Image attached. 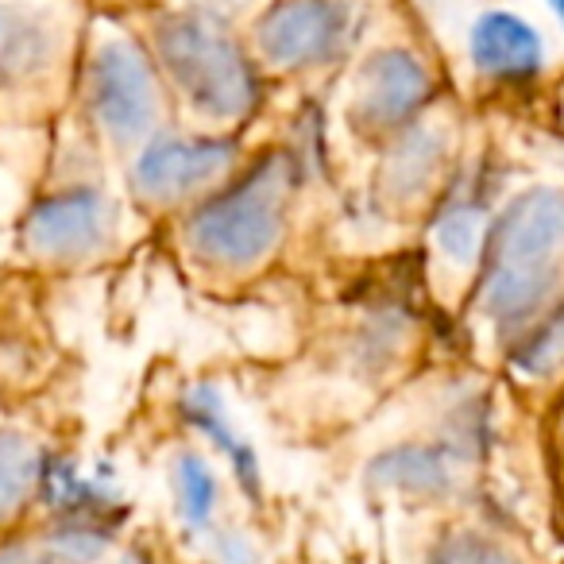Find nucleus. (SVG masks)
Returning <instances> with one entry per match:
<instances>
[{
    "label": "nucleus",
    "instance_id": "1",
    "mask_svg": "<svg viewBox=\"0 0 564 564\" xmlns=\"http://www.w3.org/2000/svg\"><path fill=\"white\" fill-rule=\"evenodd\" d=\"M564 194L530 186L491 220L479 279V310L502 333L538 322L561 286Z\"/></svg>",
    "mask_w": 564,
    "mask_h": 564
},
{
    "label": "nucleus",
    "instance_id": "2",
    "mask_svg": "<svg viewBox=\"0 0 564 564\" xmlns=\"http://www.w3.org/2000/svg\"><path fill=\"white\" fill-rule=\"evenodd\" d=\"M294 194L291 155H263L240 178L217 186L186 217V248L205 267L240 274L259 267L282 240L286 209Z\"/></svg>",
    "mask_w": 564,
    "mask_h": 564
},
{
    "label": "nucleus",
    "instance_id": "3",
    "mask_svg": "<svg viewBox=\"0 0 564 564\" xmlns=\"http://www.w3.org/2000/svg\"><path fill=\"white\" fill-rule=\"evenodd\" d=\"M155 66L202 120L240 124L259 105V74L217 17L174 12L151 32Z\"/></svg>",
    "mask_w": 564,
    "mask_h": 564
},
{
    "label": "nucleus",
    "instance_id": "4",
    "mask_svg": "<svg viewBox=\"0 0 564 564\" xmlns=\"http://www.w3.org/2000/svg\"><path fill=\"white\" fill-rule=\"evenodd\" d=\"M86 105L94 124L117 148L148 143L163 117L155 58H148V51L128 35L97 43L86 66Z\"/></svg>",
    "mask_w": 564,
    "mask_h": 564
},
{
    "label": "nucleus",
    "instance_id": "5",
    "mask_svg": "<svg viewBox=\"0 0 564 564\" xmlns=\"http://www.w3.org/2000/svg\"><path fill=\"white\" fill-rule=\"evenodd\" d=\"M356 40L352 0H271L256 20V51L274 70H317Z\"/></svg>",
    "mask_w": 564,
    "mask_h": 564
},
{
    "label": "nucleus",
    "instance_id": "6",
    "mask_svg": "<svg viewBox=\"0 0 564 564\" xmlns=\"http://www.w3.org/2000/svg\"><path fill=\"white\" fill-rule=\"evenodd\" d=\"M240 159L228 135H151L132 159V194L143 205H174L189 194L225 186Z\"/></svg>",
    "mask_w": 564,
    "mask_h": 564
},
{
    "label": "nucleus",
    "instance_id": "7",
    "mask_svg": "<svg viewBox=\"0 0 564 564\" xmlns=\"http://www.w3.org/2000/svg\"><path fill=\"white\" fill-rule=\"evenodd\" d=\"M117 205L89 182H74L40 197L24 220V248L47 263H86L109 248Z\"/></svg>",
    "mask_w": 564,
    "mask_h": 564
},
{
    "label": "nucleus",
    "instance_id": "8",
    "mask_svg": "<svg viewBox=\"0 0 564 564\" xmlns=\"http://www.w3.org/2000/svg\"><path fill=\"white\" fill-rule=\"evenodd\" d=\"M433 97V74L414 51L387 47L360 66L348 120L364 135H402L417 124Z\"/></svg>",
    "mask_w": 564,
    "mask_h": 564
},
{
    "label": "nucleus",
    "instance_id": "9",
    "mask_svg": "<svg viewBox=\"0 0 564 564\" xmlns=\"http://www.w3.org/2000/svg\"><path fill=\"white\" fill-rule=\"evenodd\" d=\"M40 499L47 502V510L55 514L58 525L105 533V538H109L112 525L128 510L124 487L112 479L109 468H82L78 460H66V456H47Z\"/></svg>",
    "mask_w": 564,
    "mask_h": 564
},
{
    "label": "nucleus",
    "instance_id": "10",
    "mask_svg": "<svg viewBox=\"0 0 564 564\" xmlns=\"http://www.w3.org/2000/svg\"><path fill=\"white\" fill-rule=\"evenodd\" d=\"M460 464L464 453L448 441H441V445L410 441V445L379 453L368 468V479L379 491L402 495V499H445L456 491Z\"/></svg>",
    "mask_w": 564,
    "mask_h": 564
},
{
    "label": "nucleus",
    "instance_id": "11",
    "mask_svg": "<svg viewBox=\"0 0 564 564\" xmlns=\"http://www.w3.org/2000/svg\"><path fill=\"white\" fill-rule=\"evenodd\" d=\"M468 55L471 66L479 74L495 82H522L533 78L545 63V43L533 32V24H525L514 12H484L471 24L468 35Z\"/></svg>",
    "mask_w": 564,
    "mask_h": 564
},
{
    "label": "nucleus",
    "instance_id": "12",
    "mask_svg": "<svg viewBox=\"0 0 564 564\" xmlns=\"http://www.w3.org/2000/svg\"><path fill=\"white\" fill-rule=\"evenodd\" d=\"M182 417L202 433L205 441L213 445V453L232 468L236 484L243 487L248 495H259L263 487V471H259V456L251 448V441L236 430L232 410H228L225 394L217 391L213 383H194L182 391Z\"/></svg>",
    "mask_w": 564,
    "mask_h": 564
},
{
    "label": "nucleus",
    "instance_id": "13",
    "mask_svg": "<svg viewBox=\"0 0 564 564\" xmlns=\"http://www.w3.org/2000/svg\"><path fill=\"white\" fill-rule=\"evenodd\" d=\"M487 236H491V213H487L484 182H460L433 220V243L453 267H471L484 259Z\"/></svg>",
    "mask_w": 564,
    "mask_h": 564
},
{
    "label": "nucleus",
    "instance_id": "14",
    "mask_svg": "<svg viewBox=\"0 0 564 564\" xmlns=\"http://www.w3.org/2000/svg\"><path fill=\"white\" fill-rule=\"evenodd\" d=\"M55 35L43 17L24 4L0 0V89H17L32 82L51 63Z\"/></svg>",
    "mask_w": 564,
    "mask_h": 564
},
{
    "label": "nucleus",
    "instance_id": "15",
    "mask_svg": "<svg viewBox=\"0 0 564 564\" xmlns=\"http://www.w3.org/2000/svg\"><path fill=\"white\" fill-rule=\"evenodd\" d=\"M445 163V140H441L437 128H406L402 135H394L391 159H387L383 186L394 202H410V197H422L433 186V178L441 174Z\"/></svg>",
    "mask_w": 564,
    "mask_h": 564
},
{
    "label": "nucleus",
    "instance_id": "16",
    "mask_svg": "<svg viewBox=\"0 0 564 564\" xmlns=\"http://www.w3.org/2000/svg\"><path fill=\"white\" fill-rule=\"evenodd\" d=\"M43 464H47V453L28 433L0 430V525L20 518L32 495H40Z\"/></svg>",
    "mask_w": 564,
    "mask_h": 564
},
{
    "label": "nucleus",
    "instance_id": "17",
    "mask_svg": "<svg viewBox=\"0 0 564 564\" xmlns=\"http://www.w3.org/2000/svg\"><path fill=\"white\" fill-rule=\"evenodd\" d=\"M171 495H174V514L189 533L213 530V514H217V471L209 468L202 453H178L171 464Z\"/></svg>",
    "mask_w": 564,
    "mask_h": 564
},
{
    "label": "nucleus",
    "instance_id": "18",
    "mask_svg": "<svg viewBox=\"0 0 564 564\" xmlns=\"http://www.w3.org/2000/svg\"><path fill=\"white\" fill-rule=\"evenodd\" d=\"M109 538L105 533H86V530H66L58 525L47 541L40 545H9L0 549V564H97V556L105 553Z\"/></svg>",
    "mask_w": 564,
    "mask_h": 564
},
{
    "label": "nucleus",
    "instance_id": "19",
    "mask_svg": "<svg viewBox=\"0 0 564 564\" xmlns=\"http://www.w3.org/2000/svg\"><path fill=\"white\" fill-rule=\"evenodd\" d=\"M564 360V306L545 314L522 340H518L514 364L530 376H545Z\"/></svg>",
    "mask_w": 564,
    "mask_h": 564
},
{
    "label": "nucleus",
    "instance_id": "20",
    "mask_svg": "<svg viewBox=\"0 0 564 564\" xmlns=\"http://www.w3.org/2000/svg\"><path fill=\"white\" fill-rule=\"evenodd\" d=\"M430 564H522L499 538L479 530H456L437 541Z\"/></svg>",
    "mask_w": 564,
    "mask_h": 564
},
{
    "label": "nucleus",
    "instance_id": "21",
    "mask_svg": "<svg viewBox=\"0 0 564 564\" xmlns=\"http://www.w3.org/2000/svg\"><path fill=\"white\" fill-rule=\"evenodd\" d=\"M205 538H209V553L217 564H259V553L248 533L217 530V525H213V530H205Z\"/></svg>",
    "mask_w": 564,
    "mask_h": 564
},
{
    "label": "nucleus",
    "instance_id": "22",
    "mask_svg": "<svg viewBox=\"0 0 564 564\" xmlns=\"http://www.w3.org/2000/svg\"><path fill=\"white\" fill-rule=\"evenodd\" d=\"M189 12H205V17H228V12L251 9L256 0H186Z\"/></svg>",
    "mask_w": 564,
    "mask_h": 564
},
{
    "label": "nucleus",
    "instance_id": "23",
    "mask_svg": "<svg viewBox=\"0 0 564 564\" xmlns=\"http://www.w3.org/2000/svg\"><path fill=\"white\" fill-rule=\"evenodd\" d=\"M117 564H148V556H143L140 549H132V553H124V556H120Z\"/></svg>",
    "mask_w": 564,
    "mask_h": 564
},
{
    "label": "nucleus",
    "instance_id": "24",
    "mask_svg": "<svg viewBox=\"0 0 564 564\" xmlns=\"http://www.w3.org/2000/svg\"><path fill=\"white\" fill-rule=\"evenodd\" d=\"M549 9H553L556 17H561V24H564V0H549Z\"/></svg>",
    "mask_w": 564,
    "mask_h": 564
}]
</instances>
